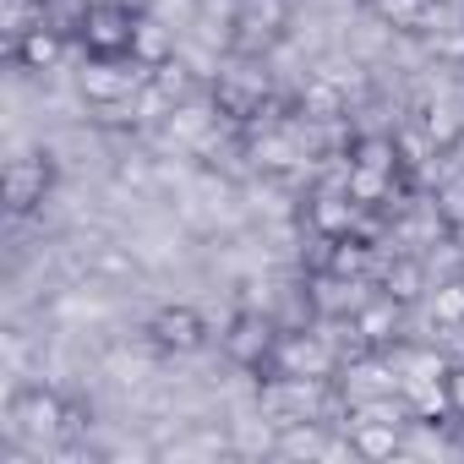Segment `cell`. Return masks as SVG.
Here are the masks:
<instances>
[{
  "mask_svg": "<svg viewBox=\"0 0 464 464\" xmlns=\"http://www.w3.org/2000/svg\"><path fill=\"white\" fill-rule=\"evenodd\" d=\"M77 39L72 34H61L55 23H39V28H28L23 39H12L6 44V55H12V66L17 72H34V77H50V72H61L66 66V50H72Z\"/></svg>",
  "mask_w": 464,
  "mask_h": 464,
  "instance_id": "ba28073f",
  "label": "cell"
},
{
  "mask_svg": "<svg viewBox=\"0 0 464 464\" xmlns=\"http://www.w3.org/2000/svg\"><path fill=\"white\" fill-rule=\"evenodd\" d=\"M404 301H393L388 290H372L355 312H350V323H355V334L366 339V350H388V344H399L404 339Z\"/></svg>",
  "mask_w": 464,
  "mask_h": 464,
  "instance_id": "30bf717a",
  "label": "cell"
},
{
  "mask_svg": "<svg viewBox=\"0 0 464 464\" xmlns=\"http://www.w3.org/2000/svg\"><path fill=\"white\" fill-rule=\"evenodd\" d=\"M344 431L355 442V459H393L404 448V420H382V415H344Z\"/></svg>",
  "mask_w": 464,
  "mask_h": 464,
  "instance_id": "8fae6325",
  "label": "cell"
},
{
  "mask_svg": "<svg viewBox=\"0 0 464 464\" xmlns=\"http://www.w3.org/2000/svg\"><path fill=\"white\" fill-rule=\"evenodd\" d=\"M208 99L213 110L229 121V126H252L274 110V77H268V61L263 55H246V50H229V61H218V72H208Z\"/></svg>",
  "mask_w": 464,
  "mask_h": 464,
  "instance_id": "6da1fadb",
  "label": "cell"
},
{
  "mask_svg": "<svg viewBox=\"0 0 464 464\" xmlns=\"http://www.w3.org/2000/svg\"><path fill=\"white\" fill-rule=\"evenodd\" d=\"M50 191H55V159L50 153H17L0 169V202H6L12 218L39 213L50 202Z\"/></svg>",
  "mask_w": 464,
  "mask_h": 464,
  "instance_id": "8992f818",
  "label": "cell"
},
{
  "mask_svg": "<svg viewBox=\"0 0 464 464\" xmlns=\"http://www.w3.org/2000/svg\"><path fill=\"white\" fill-rule=\"evenodd\" d=\"M290 17H295L290 0H236V17H229V50L268 55L290 34Z\"/></svg>",
  "mask_w": 464,
  "mask_h": 464,
  "instance_id": "5b68a950",
  "label": "cell"
},
{
  "mask_svg": "<svg viewBox=\"0 0 464 464\" xmlns=\"http://www.w3.org/2000/svg\"><path fill=\"white\" fill-rule=\"evenodd\" d=\"M180 50H175V34H169V23L164 17H153V12H137V34H131V61L137 66H148V72H159L164 61H175Z\"/></svg>",
  "mask_w": 464,
  "mask_h": 464,
  "instance_id": "5bb4252c",
  "label": "cell"
},
{
  "mask_svg": "<svg viewBox=\"0 0 464 464\" xmlns=\"http://www.w3.org/2000/svg\"><path fill=\"white\" fill-rule=\"evenodd\" d=\"M279 334H285V323H279L274 312L246 306V312L229 317V328H224L218 339H224V355L236 361L241 372H268V366H274V350H279Z\"/></svg>",
  "mask_w": 464,
  "mask_h": 464,
  "instance_id": "277c9868",
  "label": "cell"
},
{
  "mask_svg": "<svg viewBox=\"0 0 464 464\" xmlns=\"http://www.w3.org/2000/svg\"><path fill=\"white\" fill-rule=\"evenodd\" d=\"M344 191L366 208V213H382L399 191V175H382V169H361V164H344Z\"/></svg>",
  "mask_w": 464,
  "mask_h": 464,
  "instance_id": "9a60e30c",
  "label": "cell"
},
{
  "mask_svg": "<svg viewBox=\"0 0 464 464\" xmlns=\"http://www.w3.org/2000/svg\"><path fill=\"white\" fill-rule=\"evenodd\" d=\"M153 72L148 66H137L131 55H82V72H77V93L93 104V110H126L137 93H142V82H148Z\"/></svg>",
  "mask_w": 464,
  "mask_h": 464,
  "instance_id": "7a4b0ae2",
  "label": "cell"
},
{
  "mask_svg": "<svg viewBox=\"0 0 464 464\" xmlns=\"http://www.w3.org/2000/svg\"><path fill=\"white\" fill-rule=\"evenodd\" d=\"M377 290H388V295H393V301H404V306L426 301V290H431L426 263H420L415 252H393V263H382V268H377Z\"/></svg>",
  "mask_w": 464,
  "mask_h": 464,
  "instance_id": "7c38bea8",
  "label": "cell"
},
{
  "mask_svg": "<svg viewBox=\"0 0 464 464\" xmlns=\"http://www.w3.org/2000/svg\"><path fill=\"white\" fill-rule=\"evenodd\" d=\"M6 420H12V431L28 448H55L66 437V393L61 388H44V382H28V388L12 393Z\"/></svg>",
  "mask_w": 464,
  "mask_h": 464,
  "instance_id": "3957f363",
  "label": "cell"
},
{
  "mask_svg": "<svg viewBox=\"0 0 464 464\" xmlns=\"http://www.w3.org/2000/svg\"><path fill=\"white\" fill-rule=\"evenodd\" d=\"M137 12H142V6H115V0H104V6H88L82 23H77L82 55H131Z\"/></svg>",
  "mask_w": 464,
  "mask_h": 464,
  "instance_id": "52a82bcc",
  "label": "cell"
},
{
  "mask_svg": "<svg viewBox=\"0 0 464 464\" xmlns=\"http://www.w3.org/2000/svg\"><path fill=\"white\" fill-rule=\"evenodd\" d=\"M148 339L159 355H197L208 344V323L197 306H159L148 323Z\"/></svg>",
  "mask_w": 464,
  "mask_h": 464,
  "instance_id": "9c48e42d",
  "label": "cell"
},
{
  "mask_svg": "<svg viewBox=\"0 0 464 464\" xmlns=\"http://www.w3.org/2000/svg\"><path fill=\"white\" fill-rule=\"evenodd\" d=\"M448 404H453V420H464V361H453L448 372Z\"/></svg>",
  "mask_w": 464,
  "mask_h": 464,
  "instance_id": "ac0fdd59",
  "label": "cell"
},
{
  "mask_svg": "<svg viewBox=\"0 0 464 464\" xmlns=\"http://www.w3.org/2000/svg\"><path fill=\"white\" fill-rule=\"evenodd\" d=\"M153 82H159V88H164V93H169V99H175V104H180V99H191V93H197V77H191V66H186V61H180V55H175V61H164V66H159V72H153Z\"/></svg>",
  "mask_w": 464,
  "mask_h": 464,
  "instance_id": "e0dca14e",
  "label": "cell"
},
{
  "mask_svg": "<svg viewBox=\"0 0 464 464\" xmlns=\"http://www.w3.org/2000/svg\"><path fill=\"white\" fill-rule=\"evenodd\" d=\"M426 317H431V328L459 334L464 328V279H437L426 290Z\"/></svg>",
  "mask_w": 464,
  "mask_h": 464,
  "instance_id": "2e32d148",
  "label": "cell"
},
{
  "mask_svg": "<svg viewBox=\"0 0 464 464\" xmlns=\"http://www.w3.org/2000/svg\"><path fill=\"white\" fill-rule=\"evenodd\" d=\"M115 175H121L126 186H148V164H142V159H137V164H121Z\"/></svg>",
  "mask_w": 464,
  "mask_h": 464,
  "instance_id": "d6986e66",
  "label": "cell"
},
{
  "mask_svg": "<svg viewBox=\"0 0 464 464\" xmlns=\"http://www.w3.org/2000/svg\"><path fill=\"white\" fill-rule=\"evenodd\" d=\"M377 28L388 34H426L437 17V0H361Z\"/></svg>",
  "mask_w": 464,
  "mask_h": 464,
  "instance_id": "4fadbf2b",
  "label": "cell"
},
{
  "mask_svg": "<svg viewBox=\"0 0 464 464\" xmlns=\"http://www.w3.org/2000/svg\"><path fill=\"white\" fill-rule=\"evenodd\" d=\"M88 6H104V0H88ZM115 6H142V0H115Z\"/></svg>",
  "mask_w": 464,
  "mask_h": 464,
  "instance_id": "ffe728a7",
  "label": "cell"
}]
</instances>
